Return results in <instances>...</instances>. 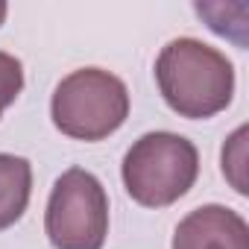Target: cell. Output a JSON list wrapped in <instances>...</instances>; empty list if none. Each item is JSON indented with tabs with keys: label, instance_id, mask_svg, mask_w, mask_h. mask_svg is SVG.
Segmentation results:
<instances>
[{
	"label": "cell",
	"instance_id": "7a4b0ae2",
	"mask_svg": "<svg viewBox=\"0 0 249 249\" xmlns=\"http://www.w3.org/2000/svg\"><path fill=\"white\" fill-rule=\"evenodd\" d=\"M123 188L144 208H164L182 199L199 176L194 141L176 132H147L123 156Z\"/></svg>",
	"mask_w": 249,
	"mask_h": 249
},
{
	"label": "cell",
	"instance_id": "52a82bcc",
	"mask_svg": "<svg viewBox=\"0 0 249 249\" xmlns=\"http://www.w3.org/2000/svg\"><path fill=\"white\" fill-rule=\"evenodd\" d=\"M243 167H246V126H240L223 147V173L237 194H246Z\"/></svg>",
	"mask_w": 249,
	"mask_h": 249
},
{
	"label": "cell",
	"instance_id": "277c9868",
	"mask_svg": "<svg viewBox=\"0 0 249 249\" xmlns=\"http://www.w3.org/2000/svg\"><path fill=\"white\" fill-rule=\"evenodd\" d=\"M44 231L53 249H103L108 234V196L82 167H68L47 199Z\"/></svg>",
	"mask_w": 249,
	"mask_h": 249
},
{
	"label": "cell",
	"instance_id": "9c48e42d",
	"mask_svg": "<svg viewBox=\"0 0 249 249\" xmlns=\"http://www.w3.org/2000/svg\"><path fill=\"white\" fill-rule=\"evenodd\" d=\"M6 15H9V6L0 0V27H3V21H6Z\"/></svg>",
	"mask_w": 249,
	"mask_h": 249
},
{
	"label": "cell",
	"instance_id": "8992f818",
	"mask_svg": "<svg viewBox=\"0 0 249 249\" xmlns=\"http://www.w3.org/2000/svg\"><path fill=\"white\" fill-rule=\"evenodd\" d=\"M33 194V164L24 156L0 153V231L15 226Z\"/></svg>",
	"mask_w": 249,
	"mask_h": 249
},
{
	"label": "cell",
	"instance_id": "3957f363",
	"mask_svg": "<svg viewBox=\"0 0 249 249\" xmlns=\"http://www.w3.org/2000/svg\"><path fill=\"white\" fill-rule=\"evenodd\" d=\"M53 126L76 141H103L129 117V91L120 76L103 68L68 73L50 100Z\"/></svg>",
	"mask_w": 249,
	"mask_h": 249
},
{
	"label": "cell",
	"instance_id": "6da1fadb",
	"mask_svg": "<svg viewBox=\"0 0 249 249\" xmlns=\"http://www.w3.org/2000/svg\"><path fill=\"white\" fill-rule=\"evenodd\" d=\"M156 82L179 117L205 120L231 103L234 68L226 53L199 38H173L156 59Z\"/></svg>",
	"mask_w": 249,
	"mask_h": 249
},
{
	"label": "cell",
	"instance_id": "5b68a950",
	"mask_svg": "<svg viewBox=\"0 0 249 249\" xmlns=\"http://www.w3.org/2000/svg\"><path fill=\"white\" fill-rule=\"evenodd\" d=\"M173 249H249V226L234 208L199 205L179 220Z\"/></svg>",
	"mask_w": 249,
	"mask_h": 249
},
{
	"label": "cell",
	"instance_id": "ba28073f",
	"mask_svg": "<svg viewBox=\"0 0 249 249\" xmlns=\"http://www.w3.org/2000/svg\"><path fill=\"white\" fill-rule=\"evenodd\" d=\"M21 91H24V65H21V59L0 50V114L18 100Z\"/></svg>",
	"mask_w": 249,
	"mask_h": 249
}]
</instances>
